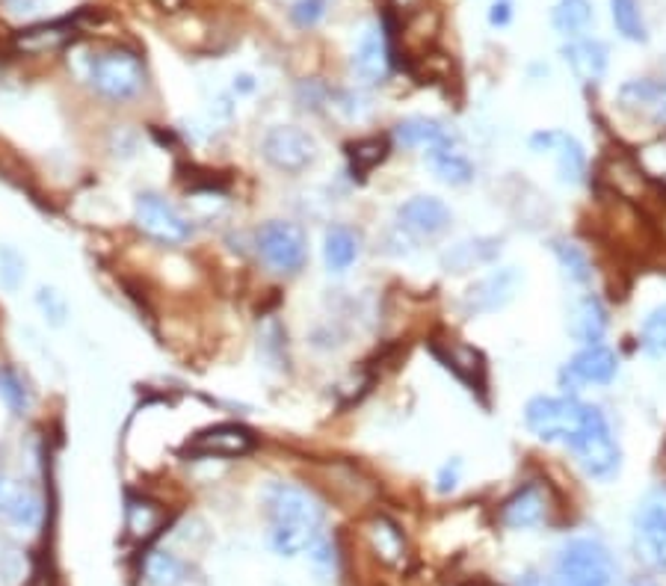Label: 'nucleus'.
Instances as JSON below:
<instances>
[{"mask_svg": "<svg viewBox=\"0 0 666 586\" xmlns=\"http://www.w3.org/2000/svg\"><path fill=\"white\" fill-rule=\"evenodd\" d=\"M264 507L270 519L267 542L279 557H300L314 548V542L323 536V519L326 510L314 498V492L293 483H272L264 492Z\"/></svg>", "mask_w": 666, "mask_h": 586, "instance_id": "1", "label": "nucleus"}, {"mask_svg": "<svg viewBox=\"0 0 666 586\" xmlns=\"http://www.w3.org/2000/svg\"><path fill=\"white\" fill-rule=\"evenodd\" d=\"M569 447H572L578 466L583 468V475L592 477V480H613L620 475L622 447L616 441L613 427H610L608 415L599 406L587 409V418L569 441Z\"/></svg>", "mask_w": 666, "mask_h": 586, "instance_id": "2", "label": "nucleus"}, {"mask_svg": "<svg viewBox=\"0 0 666 586\" xmlns=\"http://www.w3.org/2000/svg\"><path fill=\"white\" fill-rule=\"evenodd\" d=\"M554 584L557 586H616V563L608 545L599 540L581 536L569 540L554 563Z\"/></svg>", "mask_w": 666, "mask_h": 586, "instance_id": "3", "label": "nucleus"}, {"mask_svg": "<svg viewBox=\"0 0 666 586\" xmlns=\"http://www.w3.org/2000/svg\"><path fill=\"white\" fill-rule=\"evenodd\" d=\"M89 84L110 102H131L146 86V65L128 47H107L89 60Z\"/></svg>", "mask_w": 666, "mask_h": 586, "instance_id": "4", "label": "nucleus"}, {"mask_svg": "<svg viewBox=\"0 0 666 586\" xmlns=\"http://www.w3.org/2000/svg\"><path fill=\"white\" fill-rule=\"evenodd\" d=\"M587 403L578 397H534L525 406V424L536 438L543 441H560L569 445L574 433L581 429L583 418H587Z\"/></svg>", "mask_w": 666, "mask_h": 586, "instance_id": "5", "label": "nucleus"}, {"mask_svg": "<svg viewBox=\"0 0 666 586\" xmlns=\"http://www.w3.org/2000/svg\"><path fill=\"white\" fill-rule=\"evenodd\" d=\"M255 246L276 276H297L309 260V234L302 232V225L288 220H272L261 225Z\"/></svg>", "mask_w": 666, "mask_h": 586, "instance_id": "6", "label": "nucleus"}, {"mask_svg": "<svg viewBox=\"0 0 666 586\" xmlns=\"http://www.w3.org/2000/svg\"><path fill=\"white\" fill-rule=\"evenodd\" d=\"M133 223L160 246H181L193 237V223L160 193H140L133 202Z\"/></svg>", "mask_w": 666, "mask_h": 586, "instance_id": "7", "label": "nucleus"}, {"mask_svg": "<svg viewBox=\"0 0 666 586\" xmlns=\"http://www.w3.org/2000/svg\"><path fill=\"white\" fill-rule=\"evenodd\" d=\"M261 155L272 169L297 175L318 160V140L297 125H276L264 134Z\"/></svg>", "mask_w": 666, "mask_h": 586, "instance_id": "8", "label": "nucleus"}, {"mask_svg": "<svg viewBox=\"0 0 666 586\" xmlns=\"http://www.w3.org/2000/svg\"><path fill=\"white\" fill-rule=\"evenodd\" d=\"M634 542L648 566L666 568V486H655L637 503Z\"/></svg>", "mask_w": 666, "mask_h": 586, "instance_id": "9", "label": "nucleus"}, {"mask_svg": "<svg viewBox=\"0 0 666 586\" xmlns=\"http://www.w3.org/2000/svg\"><path fill=\"white\" fill-rule=\"evenodd\" d=\"M525 285V276L518 273V267H501L492 270L488 276L469 285V290L462 294L460 308L465 317H483L495 315L501 308H507L516 299L518 288Z\"/></svg>", "mask_w": 666, "mask_h": 586, "instance_id": "10", "label": "nucleus"}, {"mask_svg": "<svg viewBox=\"0 0 666 586\" xmlns=\"http://www.w3.org/2000/svg\"><path fill=\"white\" fill-rule=\"evenodd\" d=\"M45 519V501L33 486L0 477V524H7L19 533L39 531Z\"/></svg>", "mask_w": 666, "mask_h": 586, "instance_id": "11", "label": "nucleus"}, {"mask_svg": "<svg viewBox=\"0 0 666 586\" xmlns=\"http://www.w3.org/2000/svg\"><path fill=\"white\" fill-rule=\"evenodd\" d=\"M620 373V355L604 344H590L563 364L560 385L569 391H578L581 385H610Z\"/></svg>", "mask_w": 666, "mask_h": 586, "instance_id": "12", "label": "nucleus"}, {"mask_svg": "<svg viewBox=\"0 0 666 586\" xmlns=\"http://www.w3.org/2000/svg\"><path fill=\"white\" fill-rule=\"evenodd\" d=\"M548 512H551V489L543 480H527L501 503L497 519L507 531H530L548 519Z\"/></svg>", "mask_w": 666, "mask_h": 586, "instance_id": "13", "label": "nucleus"}, {"mask_svg": "<svg viewBox=\"0 0 666 586\" xmlns=\"http://www.w3.org/2000/svg\"><path fill=\"white\" fill-rule=\"evenodd\" d=\"M451 207L436 195H412L397 207V225L415 241H436L451 228Z\"/></svg>", "mask_w": 666, "mask_h": 586, "instance_id": "14", "label": "nucleus"}, {"mask_svg": "<svg viewBox=\"0 0 666 586\" xmlns=\"http://www.w3.org/2000/svg\"><path fill=\"white\" fill-rule=\"evenodd\" d=\"M258 438L253 429L237 427V424H219V427L202 429L190 438L184 450L198 459H240V456L253 454Z\"/></svg>", "mask_w": 666, "mask_h": 586, "instance_id": "15", "label": "nucleus"}, {"mask_svg": "<svg viewBox=\"0 0 666 586\" xmlns=\"http://www.w3.org/2000/svg\"><path fill=\"white\" fill-rule=\"evenodd\" d=\"M391 63H395L391 39L385 33V28L370 24L358 39L356 51H353V72H356L362 84H383L388 72H391Z\"/></svg>", "mask_w": 666, "mask_h": 586, "instance_id": "16", "label": "nucleus"}, {"mask_svg": "<svg viewBox=\"0 0 666 586\" xmlns=\"http://www.w3.org/2000/svg\"><path fill=\"white\" fill-rule=\"evenodd\" d=\"M620 104L629 113L646 116L655 125H666V63L660 65V75L634 77L620 86Z\"/></svg>", "mask_w": 666, "mask_h": 586, "instance_id": "17", "label": "nucleus"}, {"mask_svg": "<svg viewBox=\"0 0 666 586\" xmlns=\"http://www.w3.org/2000/svg\"><path fill=\"white\" fill-rule=\"evenodd\" d=\"M391 140L400 146V149H439V146H448V142H456V130L448 128L444 121L439 119H427V116H409V119H400L391 130Z\"/></svg>", "mask_w": 666, "mask_h": 586, "instance_id": "18", "label": "nucleus"}, {"mask_svg": "<svg viewBox=\"0 0 666 586\" xmlns=\"http://www.w3.org/2000/svg\"><path fill=\"white\" fill-rule=\"evenodd\" d=\"M563 60L572 68L574 81H581L583 86H595L608 72V45L601 39H569V45H563Z\"/></svg>", "mask_w": 666, "mask_h": 586, "instance_id": "19", "label": "nucleus"}, {"mask_svg": "<svg viewBox=\"0 0 666 586\" xmlns=\"http://www.w3.org/2000/svg\"><path fill=\"white\" fill-rule=\"evenodd\" d=\"M566 329H569V335H572L578 344H601V338L608 332V308H604V302H601L595 294H583V297L574 299L572 308H569Z\"/></svg>", "mask_w": 666, "mask_h": 586, "instance_id": "20", "label": "nucleus"}, {"mask_svg": "<svg viewBox=\"0 0 666 586\" xmlns=\"http://www.w3.org/2000/svg\"><path fill=\"white\" fill-rule=\"evenodd\" d=\"M501 255V241L497 237H474V241H462L441 255V267L444 273H469L488 267L492 260Z\"/></svg>", "mask_w": 666, "mask_h": 586, "instance_id": "21", "label": "nucleus"}, {"mask_svg": "<svg viewBox=\"0 0 666 586\" xmlns=\"http://www.w3.org/2000/svg\"><path fill=\"white\" fill-rule=\"evenodd\" d=\"M423 158L430 163V169L436 175L451 187H465L474 181V163L471 158L462 151V142H448V146H439V149L423 151Z\"/></svg>", "mask_w": 666, "mask_h": 586, "instance_id": "22", "label": "nucleus"}, {"mask_svg": "<svg viewBox=\"0 0 666 586\" xmlns=\"http://www.w3.org/2000/svg\"><path fill=\"white\" fill-rule=\"evenodd\" d=\"M358 252H362L358 234L344 228V225L329 228L326 237H323V260H326V270L335 273V276L347 273L356 264Z\"/></svg>", "mask_w": 666, "mask_h": 586, "instance_id": "23", "label": "nucleus"}, {"mask_svg": "<svg viewBox=\"0 0 666 586\" xmlns=\"http://www.w3.org/2000/svg\"><path fill=\"white\" fill-rule=\"evenodd\" d=\"M551 151H554V158H557V172H560V181H566V184H581L583 175H587V151H583L581 142L560 130Z\"/></svg>", "mask_w": 666, "mask_h": 586, "instance_id": "24", "label": "nucleus"}, {"mask_svg": "<svg viewBox=\"0 0 666 586\" xmlns=\"http://www.w3.org/2000/svg\"><path fill=\"white\" fill-rule=\"evenodd\" d=\"M551 21L557 33H563V36H583L592 24V3L590 0H557Z\"/></svg>", "mask_w": 666, "mask_h": 586, "instance_id": "25", "label": "nucleus"}, {"mask_svg": "<svg viewBox=\"0 0 666 586\" xmlns=\"http://www.w3.org/2000/svg\"><path fill=\"white\" fill-rule=\"evenodd\" d=\"M142 572H146V584L149 586H181L187 580L184 560L175 557L172 551H151Z\"/></svg>", "mask_w": 666, "mask_h": 586, "instance_id": "26", "label": "nucleus"}, {"mask_svg": "<svg viewBox=\"0 0 666 586\" xmlns=\"http://www.w3.org/2000/svg\"><path fill=\"white\" fill-rule=\"evenodd\" d=\"M551 252L554 258H557V264H560V270H563L569 279L578 281V285H590L592 260L590 255L583 252V246H578V243L572 241H554Z\"/></svg>", "mask_w": 666, "mask_h": 586, "instance_id": "27", "label": "nucleus"}, {"mask_svg": "<svg viewBox=\"0 0 666 586\" xmlns=\"http://www.w3.org/2000/svg\"><path fill=\"white\" fill-rule=\"evenodd\" d=\"M610 15H613V28L622 39H629V42H646L648 39L640 0H610Z\"/></svg>", "mask_w": 666, "mask_h": 586, "instance_id": "28", "label": "nucleus"}, {"mask_svg": "<svg viewBox=\"0 0 666 586\" xmlns=\"http://www.w3.org/2000/svg\"><path fill=\"white\" fill-rule=\"evenodd\" d=\"M388 155V140L383 137H367V140L350 142L347 158H350V172L353 175H367L370 169H376Z\"/></svg>", "mask_w": 666, "mask_h": 586, "instance_id": "29", "label": "nucleus"}, {"mask_svg": "<svg viewBox=\"0 0 666 586\" xmlns=\"http://www.w3.org/2000/svg\"><path fill=\"white\" fill-rule=\"evenodd\" d=\"M370 542H374V548L379 551V557L388 560V563H397V560L404 557V533L397 528L395 521L385 519V515H376L370 521Z\"/></svg>", "mask_w": 666, "mask_h": 586, "instance_id": "30", "label": "nucleus"}, {"mask_svg": "<svg viewBox=\"0 0 666 586\" xmlns=\"http://www.w3.org/2000/svg\"><path fill=\"white\" fill-rule=\"evenodd\" d=\"M640 347L648 359H664L666 355V306L648 311V317L640 326Z\"/></svg>", "mask_w": 666, "mask_h": 586, "instance_id": "31", "label": "nucleus"}, {"mask_svg": "<svg viewBox=\"0 0 666 586\" xmlns=\"http://www.w3.org/2000/svg\"><path fill=\"white\" fill-rule=\"evenodd\" d=\"M75 36V28L72 24H42V28H33L28 33H21L19 45L28 47V51H45V47H57L63 45L66 39Z\"/></svg>", "mask_w": 666, "mask_h": 586, "instance_id": "32", "label": "nucleus"}, {"mask_svg": "<svg viewBox=\"0 0 666 586\" xmlns=\"http://www.w3.org/2000/svg\"><path fill=\"white\" fill-rule=\"evenodd\" d=\"M24 270H28L24 255L10 243H0V288L7 294H15L24 281Z\"/></svg>", "mask_w": 666, "mask_h": 586, "instance_id": "33", "label": "nucleus"}, {"mask_svg": "<svg viewBox=\"0 0 666 586\" xmlns=\"http://www.w3.org/2000/svg\"><path fill=\"white\" fill-rule=\"evenodd\" d=\"M637 167L643 169V175L648 181H657V184L666 187V137L648 142L637 151Z\"/></svg>", "mask_w": 666, "mask_h": 586, "instance_id": "34", "label": "nucleus"}, {"mask_svg": "<svg viewBox=\"0 0 666 586\" xmlns=\"http://www.w3.org/2000/svg\"><path fill=\"white\" fill-rule=\"evenodd\" d=\"M0 397H3V403H7L15 415H24V412H28V385H24V380H21L12 367H0Z\"/></svg>", "mask_w": 666, "mask_h": 586, "instance_id": "35", "label": "nucleus"}, {"mask_svg": "<svg viewBox=\"0 0 666 586\" xmlns=\"http://www.w3.org/2000/svg\"><path fill=\"white\" fill-rule=\"evenodd\" d=\"M36 308L42 311V317H45L51 326H57V329H60V326H66L68 302L57 288H39L36 290Z\"/></svg>", "mask_w": 666, "mask_h": 586, "instance_id": "36", "label": "nucleus"}, {"mask_svg": "<svg viewBox=\"0 0 666 586\" xmlns=\"http://www.w3.org/2000/svg\"><path fill=\"white\" fill-rule=\"evenodd\" d=\"M329 0H297L291 7V19L300 24V28H314L323 21L326 15Z\"/></svg>", "mask_w": 666, "mask_h": 586, "instance_id": "37", "label": "nucleus"}, {"mask_svg": "<svg viewBox=\"0 0 666 586\" xmlns=\"http://www.w3.org/2000/svg\"><path fill=\"white\" fill-rule=\"evenodd\" d=\"M460 471H462V462L460 459H451V462H444V468L439 471V492L448 494L456 489V483H460Z\"/></svg>", "mask_w": 666, "mask_h": 586, "instance_id": "38", "label": "nucleus"}, {"mask_svg": "<svg viewBox=\"0 0 666 586\" xmlns=\"http://www.w3.org/2000/svg\"><path fill=\"white\" fill-rule=\"evenodd\" d=\"M509 21H513V3L509 0H495L492 10H488V24L492 28H507Z\"/></svg>", "mask_w": 666, "mask_h": 586, "instance_id": "39", "label": "nucleus"}, {"mask_svg": "<svg viewBox=\"0 0 666 586\" xmlns=\"http://www.w3.org/2000/svg\"><path fill=\"white\" fill-rule=\"evenodd\" d=\"M232 89H235V95L255 93V77L253 75H237L235 86H232Z\"/></svg>", "mask_w": 666, "mask_h": 586, "instance_id": "40", "label": "nucleus"}, {"mask_svg": "<svg viewBox=\"0 0 666 586\" xmlns=\"http://www.w3.org/2000/svg\"><path fill=\"white\" fill-rule=\"evenodd\" d=\"M518 586H557V584H554V580H548V577L539 575V572H527V575H522Z\"/></svg>", "mask_w": 666, "mask_h": 586, "instance_id": "41", "label": "nucleus"}, {"mask_svg": "<svg viewBox=\"0 0 666 586\" xmlns=\"http://www.w3.org/2000/svg\"><path fill=\"white\" fill-rule=\"evenodd\" d=\"M631 586H655V584H652V580H634Z\"/></svg>", "mask_w": 666, "mask_h": 586, "instance_id": "42", "label": "nucleus"}]
</instances>
